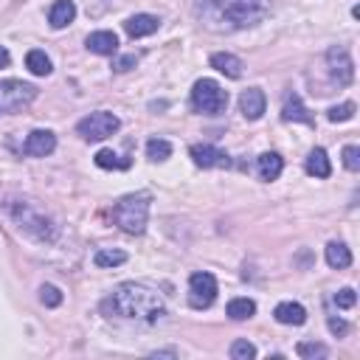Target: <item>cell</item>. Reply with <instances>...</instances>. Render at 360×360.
Returning <instances> with one entry per match:
<instances>
[{
  "label": "cell",
  "instance_id": "obj_14",
  "mask_svg": "<svg viewBox=\"0 0 360 360\" xmlns=\"http://www.w3.org/2000/svg\"><path fill=\"white\" fill-rule=\"evenodd\" d=\"M281 118L284 121H304V124H315V118L309 115V110L304 107L298 93H287L284 96V107H281Z\"/></svg>",
  "mask_w": 360,
  "mask_h": 360
},
{
  "label": "cell",
  "instance_id": "obj_5",
  "mask_svg": "<svg viewBox=\"0 0 360 360\" xmlns=\"http://www.w3.org/2000/svg\"><path fill=\"white\" fill-rule=\"evenodd\" d=\"M191 107L205 115H219L228 107V90H222L214 79H200L191 87Z\"/></svg>",
  "mask_w": 360,
  "mask_h": 360
},
{
  "label": "cell",
  "instance_id": "obj_2",
  "mask_svg": "<svg viewBox=\"0 0 360 360\" xmlns=\"http://www.w3.org/2000/svg\"><path fill=\"white\" fill-rule=\"evenodd\" d=\"M208 25L219 22L217 28H248L267 17V0H205L200 6Z\"/></svg>",
  "mask_w": 360,
  "mask_h": 360
},
{
  "label": "cell",
  "instance_id": "obj_21",
  "mask_svg": "<svg viewBox=\"0 0 360 360\" xmlns=\"http://www.w3.org/2000/svg\"><path fill=\"white\" fill-rule=\"evenodd\" d=\"M326 264L335 267V270H343L352 264V250L343 245V242H329L326 245Z\"/></svg>",
  "mask_w": 360,
  "mask_h": 360
},
{
  "label": "cell",
  "instance_id": "obj_29",
  "mask_svg": "<svg viewBox=\"0 0 360 360\" xmlns=\"http://www.w3.org/2000/svg\"><path fill=\"white\" fill-rule=\"evenodd\" d=\"M354 110H357V107H354V101H343V104L329 107L326 118H329V121H335V124H338V121H349V118L354 115Z\"/></svg>",
  "mask_w": 360,
  "mask_h": 360
},
{
  "label": "cell",
  "instance_id": "obj_18",
  "mask_svg": "<svg viewBox=\"0 0 360 360\" xmlns=\"http://www.w3.org/2000/svg\"><path fill=\"white\" fill-rule=\"evenodd\" d=\"M87 48H90L93 53L110 56V53L118 51V37H115L112 31H93V34L87 37Z\"/></svg>",
  "mask_w": 360,
  "mask_h": 360
},
{
  "label": "cell",
  "instance_id": "obj_10",
  "mask_svg": "<svg viewBox=\"0 0 360 360\" xmlns=\"http://www.w3.org/2000/svg\"><path fill=\"white\" fill-rule=\"evenodd\" d=\"M188 155H191V160H194L197 166H202V169H222V166H231V158H228L219 146H214V143H194V146L188 149Z\"/></svg>",
  "mask_w": 360,
  "mask_h": 360
},
{
  "label": "cell",
  "instance_id": "obj_26",
  "mask_svg": "<svg viewBox=\"0 0 360 360\" xmlns=\"http://www.w3.org/2000/svg\"><path fill=\"white\" fill-rule=\"evenodd\" d=\"M172 155V143L166 138H152L146 141V158L149 160H166Z\"/></svg>",
  "mask_w": 360,
  "mask_h": 360
},
{
  "label": "cell",
  "instance_id": "obj_12",
  "mask_svg": "<svg viewBox=\"0 0 360 360\" xmlns=\"http://www.w3.org/2000/svg\"><path fill=\"white\" fill-rule=\"evenodd\" d=\"M264 107H267V98H264V93H262L259 87L242 90V96H239V112H242L248 121H259V118L264 115Z\"/></svg>",
  "mask_w": 360,
  "mask_h": 360
},
{
  "label": "cell",
  "instance_id": "obj_6",
  "mask_svg": "<svg viewBox=\"0 0 360 360\" xmlns=\"http://www.w3.org/2000/svg\"><path fill=\"white\" fill-rule=\"evenodd\" d=\"M37 98V87L20 79H3L0 82V115L3 112H17L28 107Z\"/></svg>",
  "mask_w": 360,
  "mask_h": 360
},
{
  "label": "cell",
  "instance_id": "obj_28",
  "mask_svg": "<svg viewBox=\"0 0 360 360\" xmlns=\"http://www.w3.org/2000/svg\"><path fill=\"white\" fill-rule=\"evenodd\" d=\"M295 352H298V357H304V360H315V357H326V354H329V349H326L323 343H312V340H301Z\"/></svg>",
  "mask_w": 360,
  "mask_h": 360
},
{
  "label": "cell",
  "instance_id": "obj_3",
  "mask_svg": "<svg viewBox=\"0 0 360 360\" xmlns=\"http://www.w3.org/2000/svg\"><path fill=\"white\" fill-rule=\"evenodd\" d=\"M8 214H11L14 222H17L22 231H28L34 239H39V242H53V239H56V225H53V219H51L45 211H39L34 202H28V200H11V202H8Z\"/></svg>",
  "mask_w": 360,
  "mask_h": 360
},
{
  "label": "cell",
  "instance_id": "obj_17",
  "mask_svg": "<svg viewBox=\"0 0 360 360\" xmlns=\"http://www.w3.org/2000/svg\"><path fill=\"white\" fill-rule=\"evenodd\" d=\"M256 172H259V177L262 180H278V174L284 172V160H281V155L278 152H264V155H259V160H256Z\"/></svg>",
  "mask_w": 360,
  "mask_h": 360
},
{
  "label": "cell",
  "instance_id": "obj_30",
  "mask_svg": "<svg viewBox=\"0 0 360 360\" xmlns=\"http://www.w3.org/2000/svg\"><path fill=\"white\" fill-rule=\"evenodd\" d=\"M39 298H42L45 307H59V304H62V292H59V287H53V284H42Z\"/></svg>",
  "mask_w": 360,
  "mask_h": 360
},
{
  "label": "cell",
  "instance_id": "obj_23",
  "mask_svg": "<svg viewBox=\"0 0 360 360\" xmlns=\"http://www.w3.org/2000/svg\"><path fill=\"white\" fill-rule=\"evenodd\" d=\"M225 312H228V318H233V321H248V318H253V312H256V301H250V298H231L228 307H225Z\"/></svg>",
  "mask_w": 360,
  "mask_h": 360
},
{
  "label": "cell",
  "instance_id": "obj_33",
  "mask_svg": "<svg viewBox=\"0 0 360 360\" xmlns=\"http://www.w3.org/2000/svg\"><path fill=\"white\" fill-rule=\"evenodd\" d=\"M135 65H138V56H135V53L121 56V59H115V62H112V68H115V70H129V68H135Z\"/></svg>",
  "mask_w": 360,
  "mask_h": 360
},
{
  "label": "cell",
  "instance_id": "obj_35",
  "mask_svg": "<svg viewBox=\"0 0 360 360\" xmlns=\"http://www.w3.org/2000/svg\"><path fill=\"white\" fill-rule=\"evenodd\" d=\"M8 62H11V56H8V51H6L3 45H0V68H6Z\"/></svg>",
  "mask_w": 360,
  "mask_h": 360
},
{
  "label": "cell",
  "instance_id": "obj_9",
  "mask_svg": "<svg viewBox=\"0 0 360 360\" xmlns=\"http://www.w3.org/2000/svg\"><path fill=\"white\" fill-rule=\"evenodd\" d=\"M326 68H329L332 82H338V87H346V84L354 79V65H352V56H349L346 48L332 45V48L326 51Z\"/></svg>",
  "mask_w": 360,
  "mask_h": 360
},
{
  "label": "cell",
  "instance_id": "obj_11",
  "mask_svg": "<svg viewBox=\"0 0 360 360\" xmlns=\"http://www.w3.org/2000/svg\"><path fill=\"white\" fill-rule=\"evenodd\" d=\"M53 149H56V135L51 129H34V132H28V138L22 143V152L31 158H45Z\"/></svg>",
  "mask_w": 360,
  "mask_h": 360
},
{
  "label": "cell",
  "instance_id": "obj_34",
  "mask_svg": "<svg viewBox=\"0 0 360 360\" xmlns=\"http://www.w3.org/2000/svg\"><path fill=\"white\" fill-rule=\"evenodd\" d=\"M346 329H349V323H346V321H340V318L329 315V332H332V335H346Z\"/></svg>",
  "mask_w": 360,
  "mask_h": 360
},
{
  "label": "cell",
  "instance_id": "obj_22",
  "mask_svg": "<svg viewBox=\"0 0 360 360\" xmlns=\"http://www.w3.org/2000/svg\"><path fill=\"white\" fill-rule=\"evenodd\" d=\"M25 68L34 73V76H48L53 68H51V59H48V53L45 51H39V48H34V51H28L25 53Z\"/></svg>",
  "mask_w": 360,
  "mask_h": 360
},
{
  "label": "cell",
  "instance_id": "obj_13",
  "mask_svg": "<svg viewBox=\"0 0 360 360\" xmlns=\"http://www.w3.org/2000/svg\"><path fill=\"white\" fill-rule=\"evenodd\" d=\"M158 28H160V20H158L155 14H132V17L124 22V31H127L132 39L149 37V34H155Z\"/></svg>",
  "mask_w": 360,
  "mask_h": 360
},
{
  "label": "cell",
  "instance_id": "obj_31",
  "mask_svg": "<svg viewBox=\"0 0 360 360\" xmlns=\"http://www.w3.org/2000/svg\"><path fill=\"white\" fill-rule=\"evenodd\" d=\"M332 301H335V307H340V309H349V307H354V301H357V292H354L352 287H343V290H338V292L332 295Z\"/></svg>",
  "mask_w": 360,
  "mask_h": 360
},
{
  "label": "cell",
  "instance_id": "obj_15",
  "mask_svg": "<svg viewBox=\"0 0 360 360\" xmlns=\"http://www.w3.org/2000/svg\"><path fill=\"white\" fill-rule=\"evenodd\" d=\"M273 318L278 323H287V326H301L307 321V309L298 304V301H281L276 309H273Z\"/></svg>",
  "mask_w": 360,
  "mask_h": 360
},
{
  "label": "cell",
  "instance_id": "obj_25",
  "mask_svg": "<svg viewBox=\"0 0 360 360\" xmlns=\"http://www.w3.org/2000/svg\"><path fill=\"white\" fill-rule=\"evenodd\" d=\"M96 166H101V169H127L129 158H121L112 149H101V152H96Z\"/></svg>",
  "mask_w": 360,
  "mask_h": 360
},
{
  "label": "cell",
  "instance_id": "obj_20",
  "mask_svg": "<svg viewBox=\"0 0 360 360\" xmlns=\"http://www.w3.org/2000/svg\"><path fill=\"white\" fill-rule=\"evenodd\" d=\"M304 169H307V174H312V177H329V174H332V163H329V158H326V149L315 146V149L307 155Z\"/></svg>",
  "mask_w": 360,
  "mask_h": 360
},
{
  "label": "cell",
  "instance_id": "obj_19",
  "mask_svg": "<svg viewBox=\"0 0 360 360\" xmlns=\"http://www.w3.org/2000/svg\"><path fill=\"white\" fill-rule=\"evenodd\" d=\"M211 68H217V70H219V73H225L228 79H239L245 65H242V59H239V56L219 51V53H211Z\"/></svg>",
  "mask_w": 360,
  "mask_h": 360
},
{
  "label": "cell",
  "instance_id": "obj_8",
  "mask_svg": "<svg viewBox=\"0 0 360 360\" xmlns=\"http://www.w3.org/2000/svg\"><path fill=\"white\" fill-rule=\"evenodd\" d=\"M217 298V278L211 273H191L188 278V304L194 309L211 307Z\"/></svg>",
  "mask_w": 360,
  "mask_h": 360
},
{
  "label": "cell",
  "instance_id": "obj_16",
  "mask_svg": "<svg viewBox=\"0 0 360 360\" xmlns=\"http://www.w3.org/2000/svg\"><path fill=\"white\" fill-rule=\"evenodd\" d=\"M76 20V3L73 0H56L51 8H48V22L53 28H65Z\"/></svg>",
  "mask_w": 360,
  "mask_h": 360
},
{
  "label": "cell",
  "instance_id": "obj_32",
  "mask_svg": "<svg viewBox=\"0 0 360 360\" xmlns=\"http://www.w3.org/2000/svg\"><path fill=\"white\" fill-rule=\"evenodd\" d=\"M343 166H346L349 172H357V169H360V149H357L354 143L343 146Z\"/></svg>",
  "mask_w": 360,
  "mask_h": 360
},
{
  "label": "cell",
  "instance_id": "obj_24",
  "mask_svg": "<svg viewBox=\"0 0 360 360\" xmlns=\"http://www.w3.org/2000/svg\"><path fill=\"white\" fill-rule=\"evenodd\" d=\"M98 267H118L127 262V253L124 250H115V248H101L96 250V259H93Z\"/></svg>",
  "mask_w": 360,
  "mask_h": 360
},
{
  "label": "cell",
  "instance_id": "obj_4",
  "mask_svg": "<svg viewBox=\"0 0 360 360\" xmlns=\"http://www.w3.org/2000/svg\"><path fill=\"white\" fill-rule=\"evenodd\" d=\"M112 219L127 233H143V228L149 222V194L138 191V194L121 197L112 208Z\"/></svg>",
  "mask_w": 360,
  "mask_h": 360
},
{
  "label": "cell",
  "instance_id": "obj_1",
  "mask_svg": "<svg viewBox=\"0 0 360 360\" xmlns=\"http://www.w3.org/2000/svg\"><path fill=\"white\" fill-rule=\"evenodd\" d=\"M101 309L107 315H115V318H124V321L155 323L166 312V304H163V295L155 287H149L143 281H124L101 301Z\"/></svg>",
  "mask_w": 360,
  "mask_h": 360
},
{
  "label": "cell",
  "instance_id": "obj_27",
  "mask_svg": "<svg viewBox=\"0 0 360 360\" xmlns=\"http://www.w3.org/2000/svg\"><path fill=\"white\" fill-rule=\"evenodd\" d=\"M231 357L233 360H253L256 357V346L248 338H239V340L231 343Z\"/></svg>",
  "mask_w": 360,
  "mask_h": 360
},
{
  "label": "cell",
  "instance_id": "obj_7",
  "mask_svg": "<svg viewBox=\"0 0 360 360\" xmlns=\"http://www.w3.org/2000/svg\"><path fill=\"white\" fill-rule=\"evenodd\" d=\"M118 127H121L118 115H112V112H107V110H98V112L84 115V118L76 124V132H79L84 141H104V138H110L112 132H118Z\"/></svg>",
  "mask_w": 360,
  "mask_h": 360
}]
</instances>
